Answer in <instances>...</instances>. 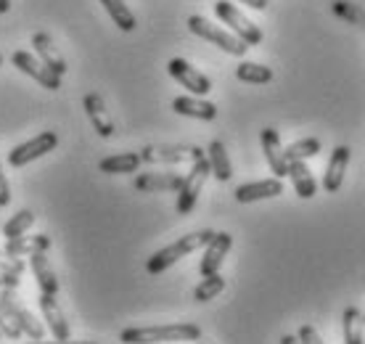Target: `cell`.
<instances>
[{"instance_id": "obj_14", "label": "cell", "mask_w": 365, "mask_h": 344, "mask_svg": "<svg viewBox=\"0 0 365 344\" xmlns=\"http://www.w3.org/2000/svg\"><path fill=\"white\" fill-rule=\"evenodd\" d=\"M230 246H233V236L230 233H215L212 236V241L207 244V249H204V257H201V265H199L201 275H212V273H217L220 265H222V260H225V254L230 252Z\"/></svg>"}, {"instance_id": "obj_21", "label": "cell", "mask_w": 365, "mask_h": 344, "mask_svg": "<svg viewBox=\"0 0 365 344\" xmlns=\"http://www.w3.org/2000/svg\"><path fill=\"white\" fill-rule=\"evenodd\" d=\"M29 265H32V273H35L40 291H46V294H53L56 297V294H58V278H56L53 268H51V263H48L46 252L29 254Z\"/></svg>"}, {"instance_id": "obj_40", "label": "cell", "mask_w": 365, "mask_h": 344, "mask_svg": "<svg viewBox=\"0 0 365 344\" xmlns=\"http://www.w3.org/2000/svg\"><path fill=\"white\" fill-rule=\"evenodd\" d=\"M66 344H98V342H66Z\"/></svg>"}, {"instance_id": "obj_36", "label": "cell", "mask_w": 365, "mask_h": 344, "mask_svg": "<svg viewBox=\"0 0 365 344\" xmlns=\"http://www.w3.org/2000/svg\"><path fill=\"white\" fill-rule=\"evenodd\" d=\"M238 3H244V6H249V9H255V11L267 9V0H238Z\"/></svg>"}, {"instance_id": "obj_11", "label": "cell", "mask_w": 365, "mask_h": 344, "mask_svg": "<svg viewBox=\"0 0 365 344\" xmlns=\"http://www.w3.org/2000/svg\"><path fill=\"white\" fill-rule=\"evenodd\" d=\"M259 141H262V151H265L267 164H270V170H273V178H286V175H289V159L283 154L278 130H275V127H265Z\"/></svg>"}, {"instance_id": "obj_7", "label": "cell", "mask_w": 365, "mask_h": 344, "mask_svg": "<svg viewBox=\"0 0 365 344\" xmlns=\"http://www.w3.org/2000/svg\"><path fill=\"white\" fill-rule=\"evenodd\" d=\"M56 146H58V136L51 133V130H46V133H40V136L29 138L24 143H19L9 154V164L11 167H24V164L35 162L40 156H46L48 151H53Z\"/></svg>"}, {"instance_id": "obj_24", "label": "cell", "mask_w": 365, "mask_h": 344, "mask_svg": "<svg viewBox=\"0 0 365 344\" xmlns=\"http://www.w3.org/2000/svg\"><path fill=\"white\" fill-rule=\"evenodd\" d=\"M138 167H140V154H133V151L106 156L98 162V170L106 175H128V172H138Z\"/></svg>"}, {"instance_id": "obj_32", "label": "cell", "mask_w": 365, "mask_h": 344, "mask_svg": "<svg viewBox=\"0 0 365 344\" xmlns=\"http://www.w3.org/2000/svg\"><path fill=\"white\" fill-rule=\"evenodd\" d=\"M0 270L11 273V275H21L24 273V263H21V257H11V254L0 249Z\"/></svg>"}, {"instance_id": "obj_37", "label": "cell", "mask_w": 365, "mask_h": 344, "mask_svg": "<svg viewBox=\"0 0 365 344\" xmlns=\"http://www.w3.org/2000/svg\"><path fill=\"white\" fill-rule=\"evenodd\" d=\"M281 344H299V339H297V336H283Z\"/></svg>"}, {"instance_id": "obj_42", "label": "cell", "mask_w": 365, "mask_h": 344, "mask_svg": "<svg viewBox=\"0 0 365 344\" xmlns=\"http://www.w3.org/2000/svg\"><path fill=\"white\" fill-rule=\"evenodd\" d=\"M0 66H3V56H0Z\"/></svg>"}, {"instance_id": "obj_16", "label": "cell", "mask_w": 365, "mask_h": 344, "mask_svg": "<svg viewBox=\"0 0 365 344\" xmlns=\"http://www.w3.org/2000/svg\"><path fill=\"white\" fill-rule=\"evenodd\" d=\"M349 164V146H336L334 154L329 159V167H326V175H323V188L329 193H336L344 183V172H347Z\"/></svg>"}, {"instance_id": "obj_41", "label": "cell", "mask_w": 365, "mask_h": 344, "mask_svg": "<svg viewBox=\"0 0 365 344\" xmlns=\"http://www.w3.org/2000/svg\"><path fill=\"white\" fill-rule=\"evenodd\" d=\"M360 318H363V326H365V313H360Z\"/></svg>"}, {"instance_id": "obj_34", "label": "cell", "mask_w": 365, "mask_h": 344, "mask_svg": "<svg viewBox=\"0 0 365 344\" xmlns=\"http://www.w3.org/2000/svg\"><path fill=\"white\" fill-rule=\"evenodd\" d=\"M21 283V275H11V273L0 270V289H16Z\"/></svg>"}, {"instance_id": "obj_23", "label": "cell", "mask_w": 365, "mask_h": 344, "mask_svg": "<svg viewBox=\"0 0 365 344\" xmlns=\"http://www.w3.org/2000/svg\"><path fill=\"white\" fill-rule=\"evenodd\" d=\"M207 162H210L212 175H215L220 183H228L230 178H233V167H230L228 151H225V146L220 143V141H212L210 143V148H207Z\"/></svg>"}, {"instance_id": "obj_33", "label": "cell", "mask_w": 365, "mask_h": 344, "mask_svg": "<svg viewBox=\"0 0 365 344\" xmlns=\"http://www.w3.org/2000/svg\"><path fill=\"white\" fill-rule=\"evenodd\" d=\"M299 344H323V339H320V334L315 331L312 326H302L299 328Z\"/></svg>"}, {"instance_id": "obj_27", "label": "cell", "mask_w": 365, "mask_h": 344, "mask_svg": "<svg viewBox=\"0 0 365 344\" xmlns=\"http://www.w3.org/2000/svg\"><path fill=\"white\" fill-rule=\"evenodd\" d=\"M341 320H344V344H363V318H360V310L347 308Z\"/></svg>"}, {"instance_id": "obj_9", "label": "cell", "mask_w": 365, "mask_h": 344, "mask_svg": "<svg viewBox=\"0 0 365 344\" xmlns=\"http://www.w3.org/2000/svg\"><path fill=\"white\" fill-rule=\"evenodd\" d=\"M11 61H14V66H16L19 72H24L27 77L40 82L43 88H48V91H58V88H61V77L51 72L46 64L37 61L35 56L27 54V51H16V54L11 56Z\"/></svg>"}, {"instance_id": "obj_18", "label": "cell", "mask_w": 365, "mask_h": 344, "mask_svg": "<svg viewBox=\"0 0 365 344\" xmlns=\"http://www.w3.org/2000/svg\"><path fill=\"white\" fill-rule=\"evenodd\" d=\"M182 178L175 172H143L135 178V188L143 193H162V191H178Z\"/></svg>"}, {"instance_id": "obj_13", "label": "cell", "mask_w": 365, "mask_h": 344, "mask_svg": "<svg viewBox=\"0 0 365 344\" xmlns=\"http://www.w3.org/2000/svg\"><path fill=\"white\" fill-rule=\"evenodd\" d=\"M283 193V183L281 178H267V181H257V183H244L236 188V201L238 204H252V201H262V199H275Z\"/></svg>"}, {"instance_id": "obj_4", "label": "cell", "mask_w": 365, "mask_h": 344, "mask_svg": "<svg viewBox=\"0 0 365 344\" xmlns=\"http://www.w3.org/2000/svg\"><path fill=\"white\" fill-rule=\"evenodd\" d=\"M210 175H212V170H210L207 156L193 162L191 172L182 178V186L178 188V215H191L193 207H196V201H199L201 188H204V183H207Z\"/></svg>"}, {"instance_id": "obj_1", "label": "cell", "mask_w": 365, "mask_h": 344, "mask_svg": "<svg viewBox=\"0 0 365 344\" xmlns=\"http://www.w3.org/2000/svg\"><path fill=\"white\" fill-rule=\"evenodd\" d=\"M201 328L196 323H170V326L125 328L119 334L122 344H159V342H199Z\"/></svg>"}, {"instance_id": "obj_15", "label": "cell", "mask_w": 365, "mask_h": 344, "mask_svg": "<svg viewBox=\"0 0 365 344\" xmlns=\"http://www.w3.org/2000/svg\"><path fill=\"white\" fill-rule=\"evenodd\" d=\"M83 109H85V114L91 117L93 127H96V133H98L101 138L114 136V122L109 119L106 103H103V98H101L98 93H88V96H85V98H83Z\"/></svg>"}, {"instance_id": "obj_39", "label": "cell", "mask_w": 365, "mask_h": 344, "mask_svg": "<svg viewBox=\"0 0 365 344\" xmlns=\"http://www.w3.org/2000/svg\"><path fill=\"white\" fill-rule=\"evenodd\" d=\"M29 344H66V342H58V339H56V342H43V339H32Z\"/></svg>"}, {"instance_id": "obj_30", "label": "cell", "mask_w": 365, "mask_h": 344, "mask_svg": "<svg viewBox=\"0 0 365 344\" xmlns=\"http://www.w3.org/2000/svg\"><path fill=\"white\" fill-rule=\"evenodd\" d=\"M318 151H320L318 138H302V141L292 143L289 148H283V154H286V159H289V162H292V159H297V162H304V159L315 156Z\"/></svg>"}, {"instance_id": "obj_29", "label": "cell", "mask_w": 365, "mask_h": 344, "mask_svg": "<svg viewBox=\"0 0 365 344\" xmlns=\"http://www.w3.org/2000/svg\"><path fill=\"white\" fill-rule=\"evenodd\" d=\"M225 289V278L220 275V273H212V275H204V281L193 289V299L196 302H210L220 294V291Z\"/></svg>"}, {"instance_id": "obj_19", "label": "cell", "mask_w": 365, "mask_h": 344, "mask_svg": "<svg viewBox=\"0 0 365 344\" xmlns=\"http://www.w3.org/2000/svg\"><path fill=\"white\" fill-rule=\"evenodd\" d=\"M51 246V236L40 233V236H16V238H6V246L3 252L11 254V257H29L35 252H48Z\"/></svg>"}, {"instance_id": "obj_8", "label": "cell", "mask_w": 365, "mask_h": 344, "mask_svg": "<svg viewBox=\"0 0 365 344\" xmlns=\"http://www.w3.org/2000/svg\"><path fill=\"white\" fill-rule=\"evenodd\" d=\"M0 302H3V308L9 310V315L16 320V326L21 328V334H27L29 339H43V336H46L43 320H37V318L19 302L14 289H0Z\"/></svg>"}, {"instance_id": "obj_17", "label": "cell", "mask_w": 365, "mask_h": 344, "mask_svg": "<svg viewBox=\"0 0 365 344\" xmlns=\"http://www.w3.org/2000/svg\"><path fill=\"white\" fill-rule=\"evenodd\" d=\"M32 46H35L37 56H40V61L46 64L51 72L58 74V77H64V74H66L64 56L58 54V48L53 46V40H51L46 32H35V35H32Z\"/></svg>"}, {"instance_id": "obj_31", "label": "cell", "mask_w": 365, "mask_h": 344, "mask_svg": "<svg viewBox=\"0 0 365 344\" xmlns=\"http://www.w3.org/2000/svg\"><path fill=\"white\" fill-rule=\"evenodd\" d=\"M0 334L9 336V339H19V336H21V328H19L16 320L9 315V310L3 308V302H0Z\"/></svg>"}, {"instance_id": "obj_2", "label": "cell", "mask_w": 365, "mask_h": 344, "mask_svg": "<svg viewBox=\"0 0 365 344\" xmlns=\"http://www.w3.org/2000/svg\"><path fill=\"white\" fill-rule=\"evenodd\" d=\"M212 236H215V231H196V233L182 236V238H178L175 244L165 246V249H159L154 257H148L146 270L151 273V275L165 273L167 268H173L178 260H182L185 254H191V252H196V249H201V246L210 244Z\"/></svg>"}, {"instance_id": "obj_26", "label": "cell", "mask_w": 365, "mask_h": 344, "mask_svg": "<svg viewBox=\"0 0 365 344\" xmlns=\"http://www.w3.org/2000/svg\"><path fill=\"white\" fill-rule=\"evenodd\" d=\"M236 77L241 82H249V85H265V82L273 80V69L255 61H244L236 66Z\"/></svg>"}, {"instance_id": "obj_38", "label": "cell", "mask_w": 365, "mask_h": 344, "mask_svg": "<svg viewBox=\"0 0 365 344\" xmlns=\"http://www.w3.org/2000/svg\"><path fill=\"white\" fill-rule=\"evenodd\" d=\"M11 9V0H0V14H6Z\"/></svg>"}, {"instance_id": "obj_28", "label": "cell", "mask_w": 365, "mask_h": 344, "mask_svg": "<svg viewBox=\"0 0 365 344\" xmlns=\"http://www.w3.org/2000/svg\"><path fill=\"white\" fill-rule=\"evenodd\" d=\"M32 226H35V212H29V209H19L16 215L3 226V236H6V238H16V236L27 233Z\"/></svg>"}, {"instance_id": "obj_25", "label": "cell", "mask_w": 365, "mask_h": 344, "mask_svg": "<svg viewBox=\"0 0 365 344\" xmlns=\"http://www.w3.org/2000/svg\"><path fill=\"white\" fill-rule=\"evenodd\" d=\"M101 3H103L106 14L111 16V21H114L122 32H133V29L138 27L135 16H133V11L128 9V3H125V0H101Z\"/></svg>"}, {"instance_id": "obj_10", "label": "cell", "mask_w": 365, "mask_h": 344, "mask_svg": "<svg viewBox=\"0 0 365 344\" xmlns=\"http://www.w3.org/2000/svg\"><path fill=\"white\" fill-rule=\"evenodd\" d=\"M167 72L173 74V77L180 82L182 88H188L193 96H207V93L212 91L210 77H207V74H201L199 69H193V66L185 61V59H173V61L167 64Z\"/></svg>"}, {"instance_id": "obj_20", "label": "cell", "mask_w": 365, "mask_h": 344, "mask_svg": "<svg viewBox=\"0 0 365 344\" xmlns=\"http://www.w3.org/2000/svg\"><path fill=\"white\" fill-rule=\"evenodd\" d=\"M173 109L182 117H193V119H204V122H212L217 119V106L210 103V101L191 98V96H180V98L173 101Z\"/></svg>"}, {"instance_id": "obj_35", "label": "cell", "mask_w": 365, "mask_h": 344, "mask_svg": "<svg viewBox=\"0 0 365 344\" xmlns=\"http://www.w3.org/2000/svg\"><path fill=\"white\" fill-rule=\"evenodd\" d=\"M11 201V188H9V181H6V175L0 170V207H9Z\"/></svg>"}, {"instance_id": "obj_3", "label": "cell", "mask_w": 365, "mask_h": 344, "mask_svg": "<svg viewBox=\"0 0 365 344\" xmlns=\"http://www.w3.org/2000/svg\"><path fill=\"white\" fill-rule=\"evenodd\" d=\"M188 29H191L193 35H199L201 40H210L212 46H217L220 51H225V54H230V56H244L249 51V46L244 43V40H238L233 32L220 29L217 24L207 21L204 16H191V19H188Z\"/></svg>"}, {"instance_id": "obj_12", "label": "cell", "mask_w": 365, "mask_h": 344, "mask_svg": "<svg viewBox=\"0 0 365 344\" xmlns=\"http://www.w3.org/2000/svg\"><path fill=\"white\" fill-rule=\"evenodd\" d=\"M40 310H43V320H46L48 331L53 334V339L58 342H69V323H66L64 313L58 308V302H56L53 294H46V291H40Z\"/></svg>"}, {"instance_id": "obj_6", "label": "cell", "mask_w": 365, "mask_h": 344, "mask_svg": "<svg viewBox=\"0 0 365 344\" xmlns=\"http://www.w3.org/2000/svg\"><path fill=\"white\" fill-rule=\"evenodd\" d=\"M207 151L199 146H146L140 151V162L146 164H180L204 159Z\"/></svg>"}, {"instance_id": "obj_22", "label": "cell", "mask_w": 365, "mask_h": 344, "mask_svg": "<svg viewBox=\"0 0 365 344\" xmlns=\"http://www.w3.org/2000/svg\"><path fill=\"white\" fill-rule=\"evenodd\" d=\"M289 178H292V183H294L297 196H302V199H312V196H315L318 183H315L312 172L307 170V164H304V162H297V159H292V162H289Z\"/></svg>"}, {"instance_id": "obj_5", "label": "cell", "mask_w": 365, "mask_h": 344, "mask_svg": "<svg viewBox=\"0 0 365 344\" xmlns=\"http://www.w3.org/2000/svg\"><path fill=\"white\" fill-rule=\"evenodd\" d=\"M215 14H217L220 21L228 24V27L233 29V35H236L238 40H244L247 46H259V43H262V29L257 27L255 21H249L233 3L217 0V3H215Z\"/></svg>"}]
</instances>
